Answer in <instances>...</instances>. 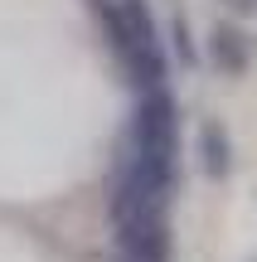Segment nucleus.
I'll return each mask as SVG.
<instances>
[{
  "instance_id": "nucleus-1",
  "label": "nucleus",
  "mask_w": 257,
  "mask_h": 262,
  "mask_svg": "<svg viewBox=\"0 0 257 262\" xmlns=\"http://www.w3.org/2000/svg\"><path fill=\"white\" fill-rule=\"evenodd\" d=\"M97 19H102L107 49L116 54L136 97L170 88V54L160 44V29H155V15L146 10V0H97Z\"/></svg>"
},
{
  "instance_id": "nucleus-2",
  "label": "nucleus",
  "mask_w": 257,
  "mask_h": 262,
  "mask_svg": "<svg viewBox=\"0 0 257 262\" xmlns=\"http://www.w3.org/2000/svg\"><path fill=\"white\" fill-rule=\"evenodd\" d=\"M194 160H199V170L209 180H228V170H233V136H228V126L223 122H204L199 126V136H194Z\"/></svg>"
},
{
  "instance_id": "nucleus-3",
  "label": "nucleus",
  "mask_w": 257,
  "mask_h": 262,
  "mask_svg": "<svg viewBox=\"0 0 257 262\" xmlns=\"http://www.w3.org/2000/svg\"><path fill=\"white\" fill-rule=\"evenodd\" d=\"M209 63L219 73H243L248 68V44H243V34L233 25H219L209 34Z\"/></svg>"
},
{
  "instance_id": "nucleus-4",
  "label": "nucleus",
  "mask_w": 257,
  "mask_h": 262,
  "mask_svg": "<svg viewBox=\"0 0 257 262\" xmlns=\"http://www.w3.org/2000/svg\"><path fill=\"white\" fill-rule=\"evenodd\" d=\"M170 49H175V58H180V63H194V58H199V49H194V39H190L184 15H170Z\"/></svg>"
},
{
  "instance_id": "nucleus-5",
  "label": "nucleus",
  "mask_w": 257,
  "mask_h": 262,
  "mask_svg": "<svg viewBox=\"0 0 257 262\" xmlns=\"http://www.w3.org/2000/svg\"><path fill=\"white\" fill-rule=\"evenodd\" d=\"M223 5H228V10H243V15H252V10H257V0H223Z\"/></svg>"
}]
</instances>
